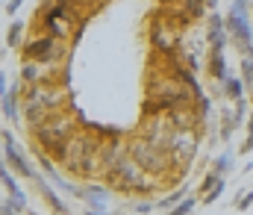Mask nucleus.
Wrapping results in <instances>:
<instances>
[{
  "label": "nucleus",
  "mask_w": 253,
  "mask_h": 215,
  "mask_svg": "<svg viewBox=\"0 0 253 215\" xmlns=\"http://www.w3.org/2000/svg\"><path fill=\"white\" fill-rule=\"evenodd\" d=\"M227 30L242 42V47H253V30H251V24H248V15H242V12H230L227 15Z\"/></svg>",
  "instance_id": "nucleus-1"
},
{
  "label": "nucleus",
  "mask_w": 253,
  "mask_h": 215,
  "mask_svg": "<svg viewBox=\"0 0 253 215\" xmlns=\"http://www.w3.org/2000/svg\"><path fill=\"white\" fill-rule=\"evenodd\" d=\"M53 50H56V36H42L27 44V56L39 62H53Z\"/></svg>",
  "instance_id": "nucleus-2"
},
{
  "label": "nucleus",
  "mask_w": 253,
  "mask_h": 215,
  "mask_svg": "<svg viewBox=\"0 0 253 215\" xmlns=\"http://www.w3.org/2000/svg\"><path fill=\"white\" fill-rule=\"evenodd\" d=\"M65 18H68V3H65V0H59L56 6L47 9V15H44V27H47L50 36H56V39H62L65 36Z\"/></svg>",
  "instance_id": "nucleus-3"
},
{
  "label": "nucleus",
  "mask_w": 253,
  "mask_h": 215,
  "mask_svg": "<svg viewBox=\"0 0 253 215\" xmlns=\"http://www.w3.org/2000/svg\"><path fill=\"white\" fill-rule=\"evenodd\" d=\"M209 44L212 47H221V50L227 44V24L221 21V15H212L209 18Z\"/></svg>",
  "instance_id": "nucleus-4"
},
{
  "label": "nucleus",
  "mask_w": 253,
  "mask_h": 215,
  "mask_svg": "<svg viewBox=\"0 0 253 215\" xmlns=\"http://www.w3.org/2000/svg\"><path fill=\"white\" fill-rule=\"evenodd\" d=\"M0 177H3V186H6V189H9V195H12V204H15V207H24V201H27V198H24V192L18 189L15 177H12L6 168H3V174H0Z\"/></svg>",
  "instance_id": "nucleus-5"
},
{
  "label": "nucleus",
  "mask_w": 253,
  "mask_h": 215,
  "mask_svg": "<svg viewBox=\"0 0 253 215\" xmlns=\"http://www.w3.org/2000/svg\"><path fill=\"white\" fill-rule=\"evenodd\" d=\"M212 77L215 80H227V65H224L221 47H212Z\"/></svg>",
  "instance_id": "nucleus-6"
},
{
  "label": "nucleus",
  "mask_w": 253,
  "mask_h": 215,
  "mask_svg": "<svg viewBox=\"0 0 253 215\" xmlns=\"http://www.w3.org/2000/svg\"><path fill=\"white\" fill-rule=\"evenodd\" d=\"M3 115L15 118V94L12 91H3Z\"/></svg>",
  "instance_id": "nucleus-7"
},
{
  "label": "nucleus",
  "mask_w": 253,
  "mask_h": 215,
  "mask_svg": "<svg viewBox=\"0 0 253 215\" xmlns=\"http://www.w3.org/2000/svg\"><path fill=\"white\" fill-rule=\"evenodd\" d=\"M21 30H24V24H21V21H15V24L9 27V33H6V39H9V47H15V44H18V39H21Z\"/></svg>",
  "instance_id": "nucleus-8"
},
{
  "label": "nucleus",
  "mask_w": 253,
  "mask_h": 215,
  "mask_svg": "<svg viewBox=\"0 0 253 215\" xmlns=\"http://www.w3.org/2000/svg\"><path fill=\"white\" fill-rule=\"evenodd\" d=\"M191 210H194V201H191V198H186V201H180V204H177V207H174L168 215H189Z\"/></svg>",
  "instance_id": "nucleus-9"
},
{
  "label": "nucleus",
  "mask_w": 253,
  "mask_h": 215,
  "mask_svg": "<svg viewBox=\"0 0 253 215\" xmlns=\"http://www.w3.org/2000/svg\"><path fill=\"white\" fill-rule=\"evenodd\" d=\"M227 83V94L230 97H242V80H224Z\"/></svg>",
  "instance_id": "nucleus-10"
},
{
  "label": "nucleus",
  "mask_w": 253,
  "mask_h": 215,
  "mask_svg": "<svg viewBox=\"0 0 253 215\" xmlns=\"http://www.w3.org/2000/svg\"><path fill=\"white\" fill-rule=\"evenodd\" d=\"M242 68H245V83H253V56L242 59Z\"/></svg>",
  "instance_id": "nucleus-11"
},
{
  "label": "nucleus",
  "mask_w": 253,
  "mask_h": 215,
  "mask_svg": "<svg viewBox=\"0 0 253 215\" xmlns=\"http://www.w3.org/2000/svg\"><path fill=\"white\" fill-rule=\"evenodd\" d=\"M221 192H224V180H221V183H218L209 195H206V201H203V204H215V198H221Z\"/></svg>",
  "instance_id": "nucleus-12"
},
{
  "label": "nucleus",
  "mask_w": 253,
  "mask_h": 215,
  "mask_svg": "<svg viewBox=\"0 0 253 215\" xmlns=\"http://www.w3.org/2000/svg\"><path fill=\"white\" fill-rule=\"evenodd\" d=\"M236 207H239V210H248V207H253V192H251V195H242Z\"/></svg>",
  "instance_id": "nucleus-13"
},
{
  "label": "nucleus",
  "mask_w": 253,
  "mask_h": 215,
  "mask_svg": "<svg viewBox=\"0 0 253 215\" xmlns=\"http://www.w3.org/2000/svg\"><path fill=\"white\" fill-rule=\"evenodd\" d=\"M218 183H221V177H215V174H209V177L203 180V189H209V192H212V189H215Z\"/></svg>",
  "instance_id": "nucleus-14"
},
{
  "label": "nucleus",
  "mask_w": 253,
  "mask_h": 215,
  "mask_svg": "<svg viewBox=\"0 0 253 215\" xmlns=\"http://www.w3.org/2000/svg\"><path fill=\"white\" fill-rule=\"evenodd\" d=\"M36 77H39L36 65H30V62H27V65H24V80H36Z\"/></svg>",
  "instance_id": "nucleus-15"
},
{
  "label": "nucleus",
  "mask_w": 253,
  "mask_h": 215,
  "mask_svg": "<svg viewBox=\"0 0 253 215\" xmlns=\"http://www.w3.org/2000/svg\"><path fill=\"white\" fill-rule=\"evenodd\" d=\"M21 3H24V0H9V3H6V15H15V12L21 9Z\"/></svg>",
  "instance_id": "nucleus-16"
},
{
  "label": "nucleus",
  "mask_w": 253,
  "mask_h": 215,
  "mask_svg": "<svg viewBox=\"0 0 253 215\" xmlns=\"http://www.w3.org/2000/svg\"><path fill=\"white\" fill-rule=\"evenodd\" d=\"M233 9L242 12V15H248V3H245V0H233Z\"/></svg>",
  "instance_id": "nucleus-17"
},
{
  "label": "nucleus",
  "mask_w": 253,
  "mask_h": 215,
  "mask_svg": "<svg viewBox=\"0 0 253 215\" xmlns=\"http://www.w3.org/2000/svg\"><path fill=\"white\" fill-rule=\"evenodd\" d=\"M227 168H230V156H221L218 159V171H227Z\"/></svg>",
  "instance_id": "nucleus-18"
},
{
  "label": "nucleus",
  "mask_w": 253,
  "mask_h": 215,
  "mask_svg": "<svg viewBox=\"0 0 253 215\" xmlns=\"http://www.w3.org/2000/svg\"><path fill=\"white\" fill-rule=\"evenodd\" d=\"M135 210H138V213H150V210H153V204H138Z\"/></svg>",
  "instance_id": "nucleus-19"
},
{
  "label": "nucleus",
  "mask_w": 253,
  "mask_h": 215,
  "mask_svg": "<svg viewBox=\"0 0 253 215\" xmlns=\"http://www.w3.org/2000/svg\"><path fill=\"white\" fill-rule=\"evenodd\" d=\"M245 150H253V118H251V139H248V144H245Z\"/></svg>",
  "instance_id": "nucleus-20"
},
{
  "label": "nucleus",
  "mask_w": 253,
  "mask_h": 215,
  "mask_svg": "<svg viewBox=\"0 0 253 215\" xmlns=\"http://www.w3.org/2000/svg\"><path fill=\"white\" fill-rule=\"evenodd\" d=\"M215 3H218V0H206V6H215Z\"/></svg>",
  "instance_id": "nucleus-21"
},
{
  "label": "nucleus",
  "mask_w": 253,
  "mask_h": 215,
  "mask_svg": "<svg viewBox=\"0 0 253 215\" xmlns=\"http://www.w3.org/2000/svg\"><path fill=\"white\" fill-rule=\"evenodd\" d=\"M88 215H103V213H88Z\"/></svg>",
  "instance_id": "nucleus-22"
}]
</instances>
